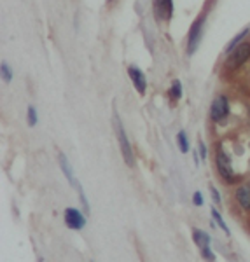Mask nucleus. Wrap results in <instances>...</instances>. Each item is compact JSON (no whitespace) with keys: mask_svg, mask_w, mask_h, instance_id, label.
Returning <instances> with one entry per match:
<instances>
[{"mask_svg":"<svg viewBox=\"0 0 250 262\" xmlns=\"http://www.w3.org/2000/svg\"><path fill=\"white\" fill-rule=\"evenodd\" d=\"M200 158L206 159V147H205V143H203V142H200Z\"/></svg>","mask_w":250,"mask_h":262,"instance_id":"21","label":"nucleus"},{"mask_svg":"<svg viewBox=\"0 0 250 262\" xmlns=\"http://www.w3.org/2000/svg\"><path fill=\"white\" fill-rule=\"evenodd\" d=\"M203 21H205V16H200L196 21L193 23V27H191L189 30V37H187V53H194L198 48V44H200V37H201V30H203Z\"/></svg>","mask_w":250,"mask_h":262,"instance_id":"6","label":"nucleus"},{"mask_svg":"<svg viewBox=\"0 0 250 262\" xmlns=\"http://www.w3.org/2000/svg\"><path fill=\"white\" fill-rule=\"evenodd\" d=\"M114 129H116V137H117V142H119L122 158H124V161L128 166H133L135 164L133 150H131L130 140H128V137H126V131H124V128H122V122H121L119 117H117V114L114 116Z\"/></svg>","mask_w":250,"mask_h":262,"instance_id":"2","label":"nucleus"},{"mask_svg":"<svg viewBox=\"0 0 250 262\" xmlns=\"http://www.w3.org/2000/svg\"><path fill=\"white\" fill-rule=\"evenodd\" d=\"M177 142H179V147H180L182 154H187V152H189V142H187V137H185L184 131H179V135H177Z\"/></svg>","mask_w":250,"mask_h":262,"instance_id":"13","label":"nucleus"},{"mask_svg":"<svg viewBox=\"0 0 250 262\" xmlns=\"http://www.w3.org/2000/svg\"><path fill=\"white\" fill-rule=\"evenodd\" d=\"M128 75H130L131 82H133L135 90L138 91V95H145L147 81H145V75H143V72L140 69H137V67H130V69H128Z\"/></svg>","mask_w":250,"mask_h":262,"instance_id":"8","label":"nucleus"},{"mask_svg":"<svg viewBox=\"0 0 250 262\" xmlns=\"http://www.w3.org/2000/svg\"><path fill=\"white\" fill-rule=\"evenodd\" d=\"M37 124V112L33 107H28V126H35Z\"/></svg>","mask_w":250,"mask_h":262,"instance_id":"16","label":"nucleus"},{"mask_svg":"<svg viewBox=\"0 0 250 262\" xmlns=\"http://www.w3.org/2000/svg\"><path fill=\"white\" fill-rule=\"evenodd\" d=\"M77 187H79V194H80V201H82V206H84V210L86 212H90V205H88V200H86V194H84V191H82V187L77 184Z\"/></svg>","mask_w":250,"mask_h":262,"instance_id":"19","label":"nucleus"},{"mask_svg":"<svg viewBox=\"0 0 250 262\" xmlns=\"http://www.w3.org/2000/svg\"><path fill=\"white\" fill-rule=\"evenodd\" d=\"M210 212H212V219H214V221H215V224H217V226L220 227V229L224 231V234L230 236V234H231V231H230V227L226 226V221H224V219H222V215H220L219 210L215 208V206H212Z\"/></svg>","mask_w":250,"mask_h":262,"instance_id":"12","label":"nucleus"},{"mask_svg":"<svg viewBox=\"0 0 250 262\" xmlns=\"http://www.w3.org/2000/svg\"><path fill=\"white\" fill-rule=\"evenodd\" d=\"M154 12L158 19L168 21L173 14V2L172 0H154Z\"/></svg>","mask_w":250,"mask_h":262,"instance_id":"9","label":"nucleus"},{"mask_svg":"<svg viewBox=\"0 0 250 262\" xmlns=\"http://www.w3.org/2000/svg\"><path fill=\"white\" fill-rule=\"evenodd\" d=\"M193 239L194 243L198 245V248H200V253L201 257L205 259L206 262H214L215 260V255H214V250H212V239H210V234L205 231H200V229H194L193 232Z\"/></svg>","mask_w":250,"mask_h":262,"instance_id":"3","label":"nucleus"},{"mask_svg":"<svg viewBox=\"0 0 250 262\" xmlns=\"http://www.w3.org/2000/svg\"><path fill=\"white\" fill-rule=\"evenodd\" d=\"M193 203H194V206H203V194L200 191H196L193 194Z\"/></svg>","mask_w":250,"mask_h":262,"instance_id":"17","label":"nucleus"},{"mask_svg":"<svg viewBox=\"0 0 250 262\" xmlns=\"http://www.w3.org/2000/svg\"><path fill=\"white\" fill-rule=\"evenodd\" d=\"M230 114V101H227L226 96H217L214 101H212L210 107V117L212 121L215 122H222Z\"/></svg>","mask_w":250,"mask_h":262,"instance_id":"4","label":"nucleus"},{"mask_svg":"<svg viewBox=\"0 0 250 262\" xmlns=\"http://www.w3.org/2000/svg\"><path fill=\"white\" fill-rule=\"evenodd\" d=\"M210 194H212V200H214V203L220 205V194H219L217 189L214 187V185H210Z\"/></svg>","mask_w":250,"mask_h":262,"instance_id":"20","label":"nucleus"},{"mask_svg":"<svg viewBox=\"0 0 250 262\" xmlns=\"http://www.w3.org/2000/svg\"><path fill=\"white\" fill-rule=\"evenodd\" d=\"M235 198H236V201H238V205L241 206V208L250 210V185L248 184L240 185L235 192Z\"/></svg>","mask_w":250,"mask_h":262,"instance_id":"10","label":"nucleus"},{"mask_svg":"<svg viewBox=\"0 0 250 262\" xmlns=\"http://www.w3.org/2000/svg\"><path fill=\"white\" fill-rule=\"evenodd\" d=\"M180 95H182V88H180V81H173L172 84V90H170V96H172V100H179L180 98Z\"/></svg>","mask_w":250,"mask_h":262,"instance_id":"14","label":"nucleus"},{"mask_svg":"<svg viewBox=\"0 0 250 262\" xmlns=\"http://www.w3.org/2000/svg\"><path fill=\"white\" fill-rule=\"evenodd\" d=\"M2 77H4V81H6V82H11L12 74H11V69L7 65H2Z\"/></svg>","mask_w":250,"mask_h":262,"instance_id":"18","label":"nucleus"},{"mask_svg":"<svg viewBox=\"0 0 250 262\" xmlns=\"http://www.w3.org/2000/svg\"><path fill=\"white\" fill-rule=\"evenodd\" d=\"M65 224L69 226V229L74 231H80L84 226H86V217L80 213V210L77 208H67L65 210Z\"/></svg>","mask_w":250,"mask_h":262,"instance_id":"7","label":"nucleus"},{"mask_svg":"<svg viewBox=\"0 0 250 262\" xmlns=\"http://www.w3.org/2000/svg\"><path fill=\"white\" fill-rule=\"evenodd\" d=\"M215 163H217V170L220 173V177H222L224 180H231L233 179V164H231V159L230 156L224 152L222 147H219L217 149V154H215Z\"/></svg>","mask_w":250,"mask_h":262,"instance_id":"5","label":"nucleus"},{"mask_svg":"<svg viewBox=\"0 0 250 262\" xmlns=\"http://www.w3.org/2000/svg\"><path fill=\"white\" fill-rule=\"evenodd\" d=\"M60 164H61L63 175H65V177H67V180H69L70 184L75 187V184H79V182H75V179H74V171H72V166H70V163H69V159H67V156H65V154H60Z\"/></svg>","mask_w":250,"mask_h":262,"instance_id":"11","label":"nucleus"},{"mask_svg":"<svg viewBox=\"0 0 250 262\" xmlns=\"http://www.w3.org/2000/svg\"><path fill=\"white\" fill-rule=\"evenodd\" d=\"M247 33H248V28H245V30H243V32H241V33H238V35H236V37H235V39H233V40L230 42V46H227V49H226V51H227V53H230V51H231V49H235V48H236V46H238V44H240V42H241V39H243V37H245V35H247Z\"/></svg>","mask_w":250,"mask_h":262,"instance_id":"15","label":"nucleus"},{"mask_svg":"<svg viewBox=\"0 0 250 262\" xmlns=\"http://www.w3.org/2000/svg\"><path fill=\"white\" fill-rule=\"evenodd\" d=\"M248 58H250V42L243 40L233 51H230L227 58L224 60V70L226 72L238 70L241 65H245V61H247Z\"/></svg>","mask_w":250,"mask_h":262,"instance_id":"1","label":"nucleus"}]
</instances>
